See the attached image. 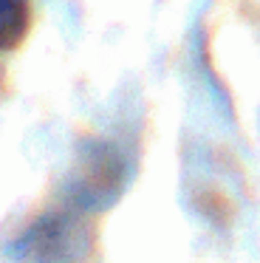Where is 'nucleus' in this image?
Listing matches in <instances>:
<instances>
[{"mask_svg":"<svg viewBox=\"0 0 260 263\" xmlns=\"http://www.w3.org/2000/svg\"><path fill=\"white\" fill-rule=\"evenodd\" d=\"M31 26V0H0V51H14Z\"/></svg>","mask_w":260,"mask_h":263,"instance_id":"obj_1","label":"nucleus"}]
</instances>
